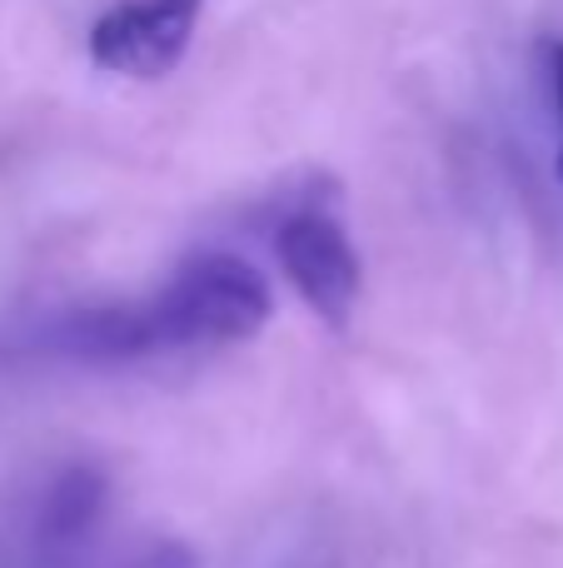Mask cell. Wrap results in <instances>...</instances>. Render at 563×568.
Returning a JSON list of instances; mask_svg holds the SVG:
<instances>
[{
    "mask_svg": "<svg viewBox=\"0 0 563 568\" xmlns=\"http://www.w3.org/2000/svg\"><path fill=\"white\" fill-rule=\"evenodd\" d=\"M275 294L249 260L205 250L190 255L160 294L140 304V329L150 354L195 349V344H239L269 324Z\"/></svg>",
    "mask_w": 563,
    "mask_h": 568,
    "instance_id": "6da1fadb",
    "label": "cell"
},
{
    "mask_svg": "<svg viewBox=\"0 0 563 568\" xmlns=\"http://www.w3.org/2000/svg\"><path fill=\"white\" fill-rule=\"evenodd\" d=\"M205 0H125L90 26V60L110 75L165 80L185 60Z\"/></svg>",
    "mask_w": 563,
    "mask_h": 568,
    "instance_id": "7a4b0ae2",
    "label": "cell"
},
{
    "mask_svg": "<svg viewBox=\"0 0 563 568\" xmlns=\"http://www.w3.org/2000/svg\"><path fill=\"white\" fill-rule=\"evenodd\" d=\"M275 255L299 300L325 324L345 329L359 304V284H365V270H359V255L349 245L345 225L335 215H325V210H299V215H289L279 225Z\"/></svg>",
    "mask_w": 563,
    "mask_h": 568,
    "instance_id": "3957f363",
    "label": "cell"
},
{
    "mask_svg": "<svg viewBox=\"0 0 563 568\" xmlns=\"http://www.w3.org/2000/svg\"><path fill=\"white\" fill-rule=\"evenodd\" d=\"M105 474L95 464H70V469L55 474L45 494H40V509H35V539L45 549H70L80 544L90 529H95L100 509H105Z\"/></svg>",
    "mask_w": 563,
    "mask_h": 568,
    "instance_id": "277c9868",
    "label": "cell"
},
{
    "mask_svg": "<svg viewBox=\"0 0 563 568\" xmlns=\"http://www.w3.org/2000/svg\"><path fill=\"white\" fill-rule=\"evenodd\" d=\"M544 75H549V100H554V120H559V175H563V40H544Z\"/></svg>",
    "mask_w": 563,
    "mask_h": 568,
    "instance_id": "5b68a950",
    "label": "cell"
},
{
    "mask_svg": "<svg viewBox=\"0 0 563 568\" xmlns=\"http://www.w3.org/2000/svg\"><path fill=\"white\" fill-rule=\"evenodd\" d=\"M130 568H195V554L185 544H155L145 559H135Z\"/></svg>",
    "mask_w": 563,
    "mask_h": 568,
    "instance_id": "8992f818",
    "label": "cell"
}]
</instances>
